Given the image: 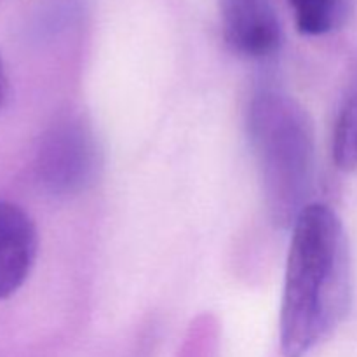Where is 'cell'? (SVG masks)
I'll use <instances>...</instances> for the list:
<instances>
[{
    "instance_id": "ba28073f",
    "label": "cell",
    "mask_w": 357,
    "mask_h": 357,
    "mask_svg": "<svg viewBox=\"0 0 357 357\" xmlns=\"http://www.w3.org/2000/svg\"><path fill=\"white\" fill-rule=\"evenodd\" d=\"M6 86H7L6 73H3V66H2V61H0V107H2V103H3V98H6Z\"/></svg>"
},
{
    "instance_id": "7a4b0ae2",
    "label": "cell",
    "mask_w": 357,
    "mask_h": 357,
    "mask_svg": "<svg viewBox=\"0 0 357 357\" xmlns=\"http://www.w3.org/2000/svg\"><path fill=\"white\" fill-rule=\"evenodd\" d=\"M248 131L268 215L275 225H293L309 206L314 187L312 121L305 108L288 94L261 91L251 100Z\"/></svg>"
},
{
    "instance_id": "52a82bcc",
    "label": "cell",
    "mask_w": 357,
    "mask_h": 357,
    "mask_svg": "<svg viewBox=\"0 0 357 357\" xmlns=\"http://www.w3.org/2000/svg\"><path fill=\"white\" fill-rule=\"evenodd\" d=\"M333 159L338 169L357 171V82L345 96L335 121Z\"/></svg>"
},
{
    "instance_id": "3957f363",
    "label": "cell",
    "mask_w": 357,
    "mask_h": 357,
    "mask_svg": "<svg viewBox=\"0 0 357 357\" xmlns=\"http://www.w3.org/2000/svg\"><path fill=\"white\" fill-rule=\"evenodd\" d=\"M37 176L52 195H77L100 176L103 153L89 122L68 117L56 122L42 138L37 153Z\"/></svg>"
},
{
    "instance_id": "6da1fadb",
    "label": "cell",
    "mask_w": 357,
    "mask_h": 357,
    "mask_svg": "<svg viewBox=\"0 0 357 357\" xmlns=\"http://www.w3.org/2000/svg\"><path fill=\"white\" fill-rule=\"evenodd\" d=\"M351 251L344 223L324 204H309L293 223L281 302V351L305 357L347 317Z\"/></svg>"
},
{
    "instance_id": "277c9868",
    "label": "cell",
    "mask_w": 357,
    "mask_h": 357,
    "mask_svg": "<svg viewBox=\"0 0 357 357\" xmlns=\"http://www.w3.org/2000/svg\"><path fill=\"white\" fill-rule=\"evenodd\" d=\"M223 37L236 54L265 59L279 51L281 23L272 0H220Z\"/></svg>"
},
{
    "instance_id": "8992f818",
    "label": "cell",
    "mask_w": 357,
    "mask_h": 357,
    "mask_svg": "<svg viewBox=\"0 0 357 357\" xmlns=\"http://www.w3.org/2000/svg\"><path fill=\"white\" fill-rule=\"evenodd\" d=\"M296 28L303 35H326L337 30L347 16L349 0H288Z\"/></svg>"
},
{
    "instance_id": "5b68a950",
    "label": "cell",
    "mask_w": 357,
    "mask_h": 357,
    "mask_svg": "<svg viewBox=\"0 0 357 357\" xmlns=\"http://www.w3.org/2000/svg\"><path fill=\"white\" fill-rule=\"evenodd\" d=\"M37 248L33 220L20 206L0 201V300L13 296L24 284Z\"/></svg>"
}]
</instances>
